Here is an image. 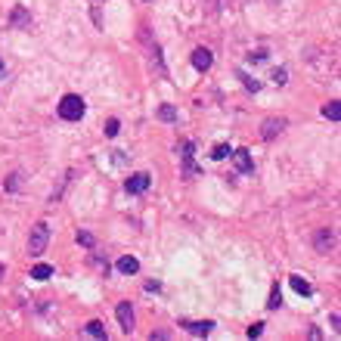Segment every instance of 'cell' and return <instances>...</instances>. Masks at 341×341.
Segmentation results:
<instances>
[{"label":"cell","mask_w":341,"mask_h":341,"mask_svg":"<svg viewBox=\"0 0 341 341\" xmlns=\"http://www.w3.org/2000/svg\"><path fill=\"white\" fill-rule=\"evenodd\" d=\"M283 304V295H279V288H273V295H270V301H267V307L270 310H276V307Z\"/></svg>","instance_id":"cell-22"},{"label":"cell","mask_w":341,"mask_h":341,"mask_svg":"<svg viewBox=\"0 0 341 341\" xmlns=\"http://www.w3.org/2000/svg\"><path fill=\"white\" fill-rule=\"evenodd\" d=\"M118 131H121V121H118V118H109L106 121V136H118Z\"/></svg>","instance_id":"cell-19"},{"label":"cell","mask_w":341,"mask_h":341,"mask_svg":"<svg viewBox=\"0 0 341 341\" xmlns=\"http://www.w3.org/2000/svg\"><path fill=\"white\" fill-rule=\"evenodd\" d=\"M3 189H6V192H19V189H22V174H13L10 180L3 183Z\"/></svg>","instance_id":"cell-17"},{"label":"cell","mask_w":341,"mask_h":341,"mask_svg":"<svg viewBox=\"0 0 341 341\" xmlns=\"http://www.w3.org/2000/svg\"><path fill=\"white\" fill-rule=\"evenodd\" d=\"M273 81H276V84H285V81H288V72H285V68H276V72H273Z\"/></svg>","instance_id":"cell-23"},{"label":"cell","mask_w":341,"mask_h":341,"mask_svg":"<svg viewBox=\"0 0 341 341\" xmlns=\"http://www.w3.org/2000/svg\"><path fill=\"white\" fill-rule=\"evenodd\" d=\"M6 276V267H3V264H0V279H3Z\"/></svg>","instance_id":"cell-27"},{"label":"cell","mask_w":341,"mask_h":341,"mask_svg":"<svg viewBox=\"0 0 341 341\" xmlns=\"http://www.w3.org/2000/svg\"><path fill=\"white\" fill-rule=\"evenodd\" d=\"M158 118H161V121H177V109L174 106H170V102H165V106H158Z\"/></svg>","instance_id":"cell-15"},{"label":"cell","mask_w":341,"mask_h":341,"mask_svg":"<svg viewBox=\"0 0 341 341\" xmlns=\"http://www.w3.org/2000/svg\"><path fill=\"white\" fill-rule=\"evenodd\" d=\"M31 276L44 283V279H50V276H53V267H50V264H34V267H31Z\"/></svg>","instance_id":"cell-12"},{"label":"cell","mask_w":341,"mask_h":341,"mask_svg":"<svg viewBox=\"0 0 341 341\" xmlns=\"http://www.w3.org/2000/svg\"><path fill=\"white\" fill-rule=\"evenodd\" d=\"M229 155H233V165H236L239 174H251V170H254V161L248 155V149H233Z\"/></svg>","instance_id":"cell-3"},{"label":"cell","mask_w":341,"mask_h":341,"mask_svg":"<svg viewBox=\"0 0 341 341\" xmlns=\"http://www.w3.org/2000/svg\"><path fill=\"white\" fill-rule=\"evenodd\" d=\"M87 335H93V338H106V326H102L99 320H90V322H87Z\"/></svg>","instance_id":"cell-16"},{"label":"cell","mask_w":341,"mask_h":341,"mask_svg":"<svg viewBox=\"0 0 341 341\" xmlns=\"http://www.w3.org/2000/svg\"><path fill=\"white\" fill-rule=\"evenodd\" d=\"M283 127H285V118H267V121H264L261 136H264V140H276V136L283 133Z\"/></svg>","instance_id":"cell-5"},{"label":"cell","mask_w":341,"mask_h":341,"mask_svg":"<svg viewBox=\"0 0 341 341\" xmlns=\"http://www.w3.org/2000/svg\"><path fill=\"white\" fill-rule=\"evenodd\" d=\"M313 245H317V251H320V254H329L332 248H335V236H332L329 229H320L317 239H313Z\"/></svg>","instance_id":"cell-7"},{"label":"cell","mask_w":341,"mask_h":341,"mask_svg":"<svg viewBox=\"0 0 341 341\" xmlns=\"http://www.w3.org/2000/svg\"><path fill=\"white\" fill-rule=\"evenodd\" d=\"M229 152H233V149H229L227 143H220V146H214V152H211V158H214V161H224V158L229 155Z\"/></svg>","instance_id":"cell-18"},{"label":"cell","mask_w":341,"mask_h":341,"mask_svg":"<svg viewBox=\"0 0 341 341\" xmlns=\"http://www.w3.org/2000/svg\"><path fill=\"white\" fill-rule=\"evenodd\" d=\"M78 245H84V248H93V245H96V239H93L90 233H78Z\"/></svg>","instance_id":"cell-21"},{"label":"cell","mask_w":341,"mask_h":341,"mask_svg":"<svg viewBox=\"0 0 341 341\" xmlns=\"http://www.w3.org/2000/svg\"><path fill=\"white\" fill-rule=\"evenodd\" d=\"M251 59H258V62H264V59H267V50H258V53H251Z\"/></svg>","instance_id":"cell-25"},{"label":"cell","mask_w":341,"mask_h":341,"mask_svg":"<svg viewBox=\"0 0 341 341\" xmlns=\"http://www.w3.org/2000/svg\"><path fill=\"white\" fill-rule=\"evenodd\" d=\"M264 332V322H254V326H248V338H258Z\"/></svg>","instance_id":"cell-24"},{"label":"cell","mask_w":341,"mask_h":341,"mask_svg":"<svg viewBox=\"0 0 341 341\" xmlns=\"http://www.w3.org/2000/svg\"><path fill=\"white\" fill-rule=\"evenodd\" d=\"M149 174H131L127 177V192H146L149 189Z\"/></svg>","instance_id":"cell-8"},{"label":"cell","mask_w":341,"mask_h":341,"mask_svg":"<svg viewBox=\"0 0 341 341\" xmlns=\"http://www.w3.org/2000/svg\"><path fill=\"white\" fill-rule=\"evenodd\" d=\"M288 283H292V288H295V292H298V295H304V298H307V295H313V288H310V283H304V279H301V276H292V279H288Z\"/></svg>","instance_id":"cell-14"},{"label":"cell","mask_w":341,"mask_h":341,"mask_svg":"<svg viewBox=\"0 0 341 341\" xmlns=\"http://www.w3.org/2000/svg\"><path fill=\"white\" fill-rule=\"evenodd\" d=\"M211 62H214V56H211V50L208 47H199V50H192V65L199 68V72H208Z\"/></svg>","instance_id":"cell-6"},{"label":"cell","mask_w":341,"mask_h":341,"mask_svg":"<svg viewBox=\"0 0 341 341\" xmlns=\"http://www.w3.org/2000/svg\"><path fill=\"white\" fill-rule=\"evenodd\" d=\"M47 242H50V224H34L31 227V236H28V251L38 258V254H44L47 251Z\"/></svg>","instance_id":"cell-2"},{"label":"cell","mask_w":341,"mask_h":341,"mask_svg":"<svg viewBox=\"0 0 341 341\" xmlns=\"http://www.w3.org/2000/svg\"><path fill=\"white\" fill-rule=\"evenodd\" d=\"M118 270H121L124 276H133V273L140 270V261L131 258V254H124V258H118Z\"/></svg>","instance_id":"cell-10"},{"label":"cell","mask_w":341,"mask_h":341,"mask_svg":"<svg viewBox=\"0 0 341 341\" xmlns=\"http://www.w3.org/2000/svg\"><path fill=\"white\" fill-rule=\"evenodd\" d=\"M59 118L62 121H81L84 118V99L75 96V93L62 96V102H59Z\"/></svg>","instance_id":"cell-1"},{"label":"cell","mask_w":341,"mask_h":341,"mask_svg":"<svg viewBox=\"0 0 341 341\" xmlns=\"http://www.w3.org/2000/svg\"><path fill=\"white\" fill-rule=\"evenodd\" d=\"M3 75H6V65H3V59H0V78H3Z\"/></svg>","instance_id":"cell-26"},{"label":"cell","mask_w":341,"mask_h":341,"mask_svg":"<svg viewBox=\"0 0 341 341\" xmlns=\"http://www.w3.org/2000/svg\"><path fill=\"white\" fill-rule=\"evenodd\" d=\"M239 78H242V84H245V87H248V90H254V93L261 90V84L254 81V78H248V75H245V72H239Z\"/></svg>","instance_id":"cell-20"},{"label":"cell","mask_w":341,"mask_h":341,"mask_svg":"<svg viewBox=\"0 0 341 341\" xmlns=\"http://www.w3.org/2000/svg\"><path fill=\"white\" fill-rule=\"evenodd\" d=\"M322 115H326L329 121H338V118H341V106H338V99L326 102V106H322Z\"/></svg>","instance_id":"cell-13"},{"label":"cell","mask_w":341,"mask_h":341,"mask_svg":"<svg viewBox=\"0 0 341 341\" xmlns=\"http://www.w3.org/2000/svg\"><path fill=\"white\" fill-rule=\"evenodd\" d=\"M186 329H189L192 335H208V332L214 329V322H211V320H199V322H186Z\"/></svg>","instance_id":"cell-11"},{"label":"cell","mask_w":341,"mask_h":341,"mask_svg":"<svg viewBox=\"0 0 341 341\" xmlns=\"http://www.w3.org/2000/svg\"><path fill=\"white\" fill-rule=\"evenodd\" d=\"M10 25H13V28H28V25H31L28 10H25V6H16V10L10 13Z\"/></svg>","instance_id":"cell-9"},{"label":"cell","mask_w":341,"mask_h":341,"mask_svg":"<svg viewBox=\"0 0 341 341\" xmlns=\"http://www.w3.org/2000/svg\"><path fill=\"white\" fill-rule=\"evenodd\" d=\"M115 313H118V322H121V329L127 332V335H131V332H133V310H131V304L121 301V304L115 307Z\"/></svg>","instance_id":"cell-4"}]
</instances>
